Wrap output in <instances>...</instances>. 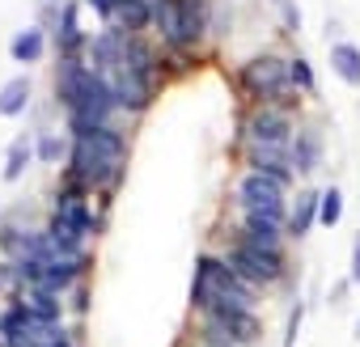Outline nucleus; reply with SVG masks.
Returning <instances> with one entry per match:
<instances>
[{
	"mask_svg": "<svg viewBox=\"0 0 360 347\" xmlns=\"http://www.w3.org/2000/svg\"><path fill=\"white\" fill-rule=\"evenodd\" d=\"M127 169V140L115 127H98L85 136H72V152L64 165V187L85 191V195H110L123 183Z\"/></svg>",
	"mask_w": 360,
	"mask_h": 347,
	"instance_id": "1",
	"label": "nucleus"
},
{
	"mask_svg": "<svg viewBox=\"0 0 360 347\" xmlns=\"http://www.w3.org/2000/svg\"><path fill=\"white\" fill-rule=\"evenodd\" d=\"M56 102L68 114V136L110 127V114L119 110L110 85L85 64V55L81 60H60V68H56Z\"/></svg>",
	"mask_w": 360,
	"mask_h": 347,
	"instance_id": "2",
	"label": "nucleus"
},
{
	"mask_svg": "<svg viewBox=\"0 0 360 347\" xmlns=\"http://www.w3.org/2000/svg\"><path fill=\"white\" fill-rule=\"evenodd\" d=\"M259 288H250L221 254H195V271H191V309L217 313V309H255Z\"/></svg>",
	"mask_w": 360,
	"mask_h": 347,
	"instance_id": "3",
	"label": "nucleus"
},
{
	"mask_svg": "<svg viewBox=\"0 0 360 347\" xmlns=\"http://www.w3.org/2000/svg\"><path fill=\"white\" fill-rule=\"evenodd\" d=\"M238 85H242V93L255 98L259 106H280V110H288V114L301 106V98H297V89H292V81H288V60L276 55V51L250 55V60L242 64V72H238Z\"/></svg>",
	"mask_w": 360,
	"mask_h": 347,
	"instance_id": "4",
	"label": "nucleus"
},
{
	"mask_svg": "<svg viewBox=\"0 0 360 347\" xmlns=\"http://www.w3.org/2000/svg\"><path fill=\"white\" fill-rule=\"evenodd\" d=\"M233 204H238L242 216H263V221H276V225L288 221V187H280L276 178L255 174V169H246L242 178H238Z\"/></svg>",
	"mask_w": 360,
	"mask_h": 347,
	"instance_id": "5",
	"label": "nucleus"
},
{
	"mask_svg": "<svg viewBox=\"0 0 360 347\" xmlns=\"http://www.w3.org/2000/svg\"><path fill=\"white\" fill-rule=\"evenodd\" d=\"M64 343L72 339L60 322H43L22 305H9L0 313V347H64Z\"/></svg>",
	"mask_w": 360,
	"mask_h": 347,
	"instance_id": "6",
	"label": "nucleus"
},
{
	"mask_svg": "<svg viewBox=\"0 0 360 347\" xmlns=\"http://www.w3.org/2000/svg\"><path fill=\"white\" fill-rule=\"evenodd\" d=\"M225 263H229V267L250 284V288H271V284H280V280L288 275V254L259 250V246H250V242H242V237H233V242H229Z\"/></svg>",
	"mask_w": 360,
	"mask_h": 347,
	"instance_id": "7",
	"label": "nucleus"
},
{
	"mask_svg": "<svg viewBox=\"0 0 360 347\" xmlns=\"http://www.w3.org/2000/svg\"><path fill=\"white\" fill-rule=\"evenodd\" d=\"M102 81L110 85L115 106H119V110H127V114H144V110L153 106V98H157V77H153V72L131 68L127 60H119L115 68H106V72H102Z\"/></svg>",
	"mask_w": 360,
	"mask_h": 347,
	"instance_id": "8",
	"label": "nucleus"
},
{
	"mask_svg": "<svg viewBox=\"0 0 360 347\" xmlns=\"http://www.w3.org/2000/svg\"><path fill=\"white\" fill-rule=\"evenodd\" d=\"M242 136H246V144H259V148H292L297 123H292V114L280 110V106H259V110L246 119Z\"/></svg>",
	"mask_w": 360,
	"mask_h": 347,
	"instance_id": "9",
	"label": "nucleus"
},
{
	"mask_svg": "<svg viewBox=\"0 0 360 347\" xmlns=\"http://www.w3.org/2000/svg\"><path fill=\"white\" fill-rule=\"evenodd\" d=\"M51 221H60V225H68V229H77V233H85V237H94V233L102 229V221L94 216L89 195H85V191H72V187H60V191H56Z\"/></svg>",
	"mask_w": 360,
	"mask_h": 347,
	"instance_id": "10",
	"label": "nucleus"
},
{
	"mask_svg": "<svg viewBox=\"0 0 360 347\" xmlns=\"http://www.w3.org/2000/svg\"><path fill=\"white\" fill-rule=\"evenodd\" d=\"M89 47V34L81 30V0H64L56 13V51L60 60H81Z\"/></svg>",
	"mask_w": 360,
	"mask_h": 347,
	"instance_id": "11",
	"label": "nucleus"
},
{
	"mask_svg": "<svg viewBox=\"0 0 360 347\" xmlns=\"http://www.w3.org/2000/svg\"><path fill=\"white\" fill-rule=\"evenodd\" d=\"M288 157H292V174L309 178V174L322 165V157H326V136H322V127H318V123H301L297 136H292Z\"/></svg>",
	"mask_w": 360,
	"mask_h": 347,
	"instance_id": "12",
	"label": "nucleus"
},
{
	"mask_svg": "<svg viewBox=\"0 0 360 347\" xmlns=\"http://www.w3.org/2000/svg\"><path fill=\"white\" fill-rule=\"evenodd\" d=\"M242 157H246V165H250L255 174H267V178H276L280 187H292V178H297L288 148H259V144H246Z\"/></svg>",
	"mask_w": 360,
	"mask_h": 347,
	"instance_id": "13",
	"label": "nucleus"
},
{
	"mask_svg": "<svg viewBox=\"0 0 360 347\" xmlns=\"http://www.w3.org/2000/svg\"><path fill=\"white\" fill-rule=\"evenodd\" d=\"M318 199H322V191H314V187H305V191H297V199L288 204V221H284V237H305L314 225H318Z\"/></svg>",
	"mask_w": 360,
	"mask_h": 347,
	"instance_id": "14",
	"label": "nucleus"
},
{
	"mask_svg": "<svg viewBox=\"0 0 360 347\" xmlns=\"http://www.w3.org/2000/svg\"><path fill=\"white\" fill-rule=\"evenodd\" d=\"M233 237H242V242H250V246H259V250L284 254V225H276V221H263V216H242V229H238Z\"/></svg>",
	"mask_w": 360,
	"mask_h": 347,
	"instance_id": "15",
	"label": "nucleus"
},
{
	"mask_svg": "<svg viewBox=\"0 0 360 347\" xmlns=\"http://www.w3.org/2000/svg\"><path fill=\"white\" fill-rule=\"evenodd\" d=\"M30 102H34V81L26 72H18V77H9L5 85H0V114H5V119L26 114Z\"/></svg>",
	"mask_w": 360,
	"mask_h": 347,
	"instance_id": "16",
	"label": "nucleus"
},
{
	"mask_svg": "<svg viewBox=\"0 0 360 347\" xmlns=\"http://www.w3.org/2000/svg\"><path fill=\"white\" fill-rule=\"evenodd\" d=\"M68 152H72V136L68 131H56V127H39L34 131L39 165H68Z\"/></svg>",
	"mask_w": 360,
	"mask_h": 347,
	"instance_id": "17",
	"label": "nucleus"
},
{
	"mask_svg": "<svg viewBox=\"0 0 360 347\" xmlns=\"http://www.w3.org/2000/svg\"><path fill=\"white\" fill-rule=\"evenodd\" d=\"M217 317L229 326V334H233L238 347H255L263 339V322H259L255 309H217Z\"/></svg>",
	"mask_w": 360,
	"mask_h": 347,
	"instance_id": "18",
	"label": "nucleus"
},
{
	"mask_svg": "<svg viewBox=\"0 0 360 347\" xmlns=\"http://www.w3.org/2000/svg\"><path fill=\"white\" fill-rule=\"evenodd\" d=\"M30 161H39L34 157V136H13V144L5 148V165H0V178L5 183H22L26 178V169H30Z\"/></svg>",
	"mask_w": 360,
	"mask_h": 347,
	"instance_id": "19",
	"label": "nucleus"
},
{
	"mask_svg": "<svg viewBox=\"0 0 360 347\" xmlns=\"http://www.w3.org/2000/svg\"><path fill=\"white\" fill-rule=\"evenodd\" d=\"M9 55H13V64H39L43 55H47V26H26V30H18L13 34V43H9Z\"/></svg>",
	"mask_w": 360,
	"mask_h": 347,
	"instance_id": "20",
	"label": "nucleus"
},
{
	"mask_svg": "<svg viewBox=\"0 0 360 347\" xmlns=\"http://www.w3.org/2000/svg\"><path fill=\"white\" fill-rule=\"evenodd\" d=\"M110 26L123 30V34H144L153 26V5H148V0H119Z\"/></svg>",
	"mask_w": 360,
	"mask_h": 347,
	"instance_id": "21",
	"label": "nucleus"
},
{
	"mask_svg": "<svg viewBox=\"0 0 360 347\" xmlns=\"http://www.w3.org/2000/svg\"><path fill=\"white\" fill-rule=\"evenodd\" d=\"M13 305H22L26 313H34V317H43V322H60V317H64V301L51 296V292H39V288H22V292L13 296Z\"/></svg>",
	"mask_w": 360,
	"mask_h": 347,
	"instance_id": "22",
	"label": "nucleus"
},
{
	"mask_svg": "<svg viewBox=\"0 0 360 347\" xmlns=\"http://www.w3.org/2000/svg\"><path fill=\"white\" fill-rule=\"evenodd\" d=\"M330 72L343 85L360 89V47L356 43H330Z\"/></svg>",
	"mask_w": 360,
	"mask_h": 347,
	"instance_id": "23",
	"label": "nucleus"
},
{
	"mask_svg": "<svg viewBox=\"0 0 360 347\" xmlns=\"http://www.w3.org/2000/svg\"><path fill=\"white\" fill-rule=\"evenodd\" d=\"M339 221H343V191L330 183V187H322V199H318V225L335 229Z\"/></svg>",
	"mask_w": 360,
	"mask_h": 347,
	"instance_id": "24",
	"label": "nucleus"
},
{
	"mask_svg": "<svg viewBox=\"0 0 360 347\" xmlns=\"http://www.w3.org/2000/svg\"><path fill=\"white\" fill-rule=\"evenodd\" d=\"M288 81H292V89H297V93H314V89H318L314 64H309L305 55H292V60H288Z\"/></svg>",
	"mask_w": 360,
	"mask_h": 347,
	"instance_id": "25",
	"label": "nucleus"
},
{
	"mask_svg": "<svg viewBox=\"0 0 360 347\" xmlns=\"http://www.w3.org/2000/svg\"><path fill=\"white\" fill-rule=\"evenodd\" d=\"M267 5L276 9V18H280V30H284V34H301L305 18H301V5H297V0H267Z\"/></svg>",
	"mask_w": 360,
	"mask_h": 347,
	"instance_id": "26",
	"label": "nucleus"
},
{
	"mask_svg": "<svg viewBox=\"0 0 360 347\" xmlns=\"http://www.w3.org/2000/svg\"><path fill=\"white\" fill-rule=\"evenodd\" d=\"M305 301L297 296L292 301V309H288V322H284V334H280V347H297V334H301V326H305Z\"/></svg>",
	"mask_w": 360,
	"mask_h": 347,
	"instance_id": "27",
	"label": "nucleus"
},
{
	"mask_svg": "<svg viewBox=\"0 0 360 347\" xmlns=\"http://www.w3.org/2000/svg\"><path fill=\"white\" fill-rule=\"evenodd\" d=\"M208 30H212L217 39H229V30H233V9L225 5V0H212V9H208Z\"/></svg>",
	"mask_w": 360,
	"mask_h": 347,
	"instance_id": "28",
	"label": "nucleus"
},
{
	"mask_svg": "<svg viewBox=\"0 0 360 347\" xmlns=\"http://www.w3.org/2000/svg\"><path fill=\"white\" fill-rule=\"evenodd\" d=\"M22 288H26L22 267H18V263H9V258H0V296H18Z\"/></svg>",
	"mask_w": 360,
	"mask_h": 347,
	"instance_id": "29",
	"label": "nucleus"
},
{
	"mask_svg": "<svg viewBox=\"0 0 360 347\" xmlns=\"http://www.w3.org/2000/svg\"><path fill=\"white\" fill-rule=\"evenodd\" d=\"M81 5H85V9H94V13L110 26V18H115V5H119V0H81Z\"/></svg>",
	"mask_w": 360,
	"mask_h": 347,
	"instance_id": "30",
	"label": "nucleus"
},
{
	"mask_svg": "<svg viewBox=\"0 0 360 347\" xmlns=\"http://www.w3.org/2000/svg\"><path fill=\"white\" fill-rule=\"evenodd\" d=\"M347 280H352V288H360V233H356V242H352V267H347Z\"/></svg>",
	"mask_w": 360,
	"mask_h": 347,
	"instance_id": "31",
	"label": "nucleus"
},
{
	"mask_svg": "<svg viewBox=\"0 0 360 347\" xmlns=\"http://www.w3.org/2000/svg\"><path fill=\"white\" fill-rule=\"evenodd\" d=\"M347 288H352V280L343 275L339 284H330V292H326V301H330V305H343V301H347Z\"/></svg>",
	"mask_w": 360,
	"mask_h": 347,
	"instance_id": "32",
	"label": "nucleus"
},
{
	"mask_svg": "<svg viewBox=\"0 0 360 347\" xmlns=\"http://www.w3.org/2000/svg\"><path fill=\"white\" fill-rule=\"evenodd\" d=\"M72 309H77V313H85V309H89V288H85V280L72 288Z\"/></svg>",
	"mask_w": 360,
	"mask_h": 347,
	"instance_id": "33",
	"label": "nucleus"
},
{
	"mask_svg": "<svg viewBox=\"0 0 360 347\" xmlns=\"http://www.w3.org/2000/svg\"><path fill=\"white\" fill-rule=\"evenodd\" d=\"M352 339H360V322H356V330H352Z\"/></svg>",
	"mask_w": 360,
	"mask_h": 347,
	"instance_id": "34",
	"label": "nucleus"
},
{
	"mask_svg": "<svg viewBox=\"0 0 360 347\" xmlns=\"http://www.w3.org/2000/svg\"><path fill=\"white\" fill-rule=\"evenodd\" d=\"M51 5H64V0H51Z\"/></svg>",
	"mask_w": 360,
	"mask_h": 347,
	"instance_id": "35",
	"label": "nucleus"
},
{
	"mask_svg": "<svg viewBox=\"0 0 360 347\" xmlns=\"http://www.w3.org/2000/svg\"><path fill=\"white\" fill-rule=\"evenodd\" d=\"M64 347H72V343H64Z\"/></svg>",
	"mask_w": 360,
	"mask_h": 347,
	"instance_id": "36",
	"label": "nucleus"
}]
</instances>
